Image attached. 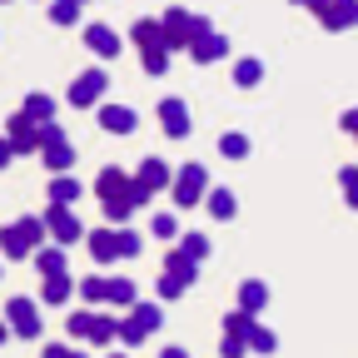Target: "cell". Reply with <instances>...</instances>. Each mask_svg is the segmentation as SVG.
Segmentation results:
<instances>
[{
  "instance_id": "obj_43",
  "label": "cell",
  "mask_w": 358,
  "mask_h": 358,
  "mask_svg": "<svg viewBox=\"0 0 358 358\" xmlns=\"http://www.w3.org/2000/svg\"><path fill=\"white\" fill-rule=\"evenodd\" d=\"M338 124H343L348 134H358V110H343V120H338Z\"/></svg>"
},
{
  "instance_id": "obj_20",
  "label": "cell",
  "mask_w": 358,
  "mask_h": 358,
  "mask_svg": "<svg viewBox=\"0 0 358 358\" xmlns=\"http://www.w3.org/2000/svg\"><path fill=\"white\" fill-rule=\"evenodd\" d=\"M25 115H30L35 124H45V120H55V100L45 95V90H35V95H25Z\"/></svg>"
},
{
  "instance_id": "obj_50",
  "label": "cell",
  "mask_w": 358,
  "mask_h": 358,
  "mask_svg": "<svg viewBox=\"0 0 358 358\" xmlns=\"http://www.w3.org/2000/svg\"><path fill=\"white\" fill-rule=\"evenodd\" d=\"M80 6H85V0H80Z\"/></svg>"
},
{
  "instance_id": "obj_33",
  "label": "cell",
  "mask_w": 358,
  "mask_h": 358,
  "mask_svg": "<svg viewBox=\"0 0 358 358\" xmlns=\"http://www.w3.org/2000/svg\"><path fill=\"white\" fill-rule=\"evenodd\" d=\"M150 234H155V239H179V219H174V214H155V219H150Z\"/></svg>"
},
{
  "instance_id": "obj_30",
  "label": "cell",
  "mask_w": 358,
  "mask_h": 358,
  "mask_svg": "<svg viewBox=\"0 0 358 358\" xmlns=\"http://www.w3.org/2000/svg\"><path fill=\"white\" fill-rule=\"evenodd\" d=\"M129 319H134V324H140L145 334H155V329L164 324V313H159L155 303H134V313H129Z\"/></svg>"
},
{
  "instance_id": "obj_49",
  "label": "cell",
  "mask_w": 358,
  "mask_h": 358,
  "mask_svg": "<svg viewBox=\"0 0 358 358\" xmlns=\"http://www.w3.org/2000/svg\"><path fill=\"white\" fill-rule=\"evenodd\" d=\"M110 358H124V353H110Z\"/></svg>"
},
{
  "instance_id": "obj_44",
  "label": "cell",
  "mask_w": 358,
  "mask_h": 358,
  "mask_svg": "<svg viewBox=\"0 0 358 358\" xmlns=\"http://www.w3.org/2000/svg\"><path fill=\"white\" fill-rule=\"evenodd\" d=\"M45 358H65V348H60V343H50V348H45Z\"/></svg>"
},
{
  "instance_id": "obj_9",
  "label": "cell",
  "mask_w": 358,
  "mask_h": 358,
  "mask_svg": "<svg viewBox=\"0 0 358 358\" xmlns=\"http://www.w3.org/2000/svg\"><path fill=\"white\" fill-rule=\"evenodd\" d=\"M169 179H174V169H169L164 159H145L140 169H134V185H140L145 194H155V189H169Z\"/></svg>"
},
{
  "instance_id": "obj_25",
  "label": "cell",
  "mask_w": 358,
  "mask_h": 358,
  "mask_svg": "<svg viewBox=\"0 0 358 358\" xmlns=\"http://www.w3.org/2000/svg\"><path fill=\"white\" fill-rule=\"evenodd\" d=\"M259 80H264V60H254V55H249V60H239V65H234V85L254 90Z\"/></svg>"
},
{
  "instance_id": "obj_29",
  "label": "cell",
  "mask_w": 358,
  "mask_h": 358,
  "mask_svg": "<svg viewBox=\"0 0 358 358\" xmlns=\"http://www.w3.org/2000/svg\"><path fill=\"white\" fill-rule=\"evenodd\" d=\"M249 348H254V353H274V348H279V334L264 329V324H254V329H249Z\"/></svg>"
},
{
  "instance_id": "obj_39",
  "label": "cell",
  "mask_w": 358,
  "mask_h": 358,
  "mask_svg": "<svg viewBox=\"0 0 358 358\" xmlns=\"http://www.w3.org/2000/svg\"><path fill=\"white\" fill-rule=\"evenodd\" d=\"M80 299H90V303H105V279H80Z\"/></svg>"
},
{
  "instance_id": "obj_10",
  "label": "cell",
  "mask_w": 358,
  "mask_h": 358,
  "mask_svg": "<svg viewBox=\"0 0 358 358\" xmlns=\"http://www.w3.org/2000/svg\"><path fill=\"white\" fill-rule=\"evenodd\" d=\"M129 185H134V174H124L120 164H105L100 179H95V194L100 199H120V194H129Z\"/></svg>"
},
{
  "instance_id": "obj_5",
  "label": "cell",
  "mask_w": 358,
  "mask_h": 358,
  "mask_svg": "<svg viewBox=\"0 0 358 358\" xmlns=\"http://www.w3.org/2000/svg\"><path fill=\"white\" fill-rule=\"evenodd\" d=\"M40 219H45V229H50L60 244H75V239L85 234V229H80V214H75L70 204H50V209H45Z\"/></svg>"
},
{
  "instance_id": "obj_45",
  "label": "cell",
  "mask_w": 358,
  "mask_h": 358,
  "mask_svg": "<svg viewBox=\"0 0 358 358\" xmlns=\"http://www.w3.org/2000/svg\"><path fill=\"white\" fill-rule=\"evenodd\" d=\"M159 358H189V353H185V348H164Z\"/></svg>"
},
{
  "instance_id": "obj_40",
  "label": "cell",
  "mask_w": 358,
  "mask_h": 358,
  "mask_svg": "<svg viewBox=\"0 0 358 358\" xmlns=\"http://www.w3.org/2000/svg\"><path fill=\"white\" fill-rule=\"evenodd\" d=\"M219 353H224V358H244V353H249V343H244L239 334H224V343H219Z\"/></svg>"
},
{
  "instance_id": "obj_37",
  "label": "cell",
  "mask_w": 358,
  "mask_h": 358,
  "mask_svg": "<svg viewBox=\"0 0 358 358\" xmlns=\"http://www.w3.org/2000/svg\"><path fill=\"white\" fill-rule=\"evenodd\" d=\"M124 348H134V343H145V329L140 324H134V319H120V334H115Z\"/></svg>"
},
{
  "instance_id": "obj_7",
  "label": "cell",
  "mask_w": 358,
  "mask_h": 358,
  "mask_svg": "<svg viewBox=\"0 0 358 358\" xmlns=\"http://www.w3.org/2000/svg\"><path fill=\"white\" fill-rule=\"evenodd\" d=\"M189 55H194L199 65H209V60H224V55H229V40H224V35L209 25V30H199V35L189 40Z\"/></svg>"
},
{
  "instance_id": "obj_13",
  "label": "cell",
  "mask_w": 358,
  "mask_h": 358,
  "mask_svg": "<svg viewBox=\"0 0 358 358\" xmlns=\"http://www.w3.org/2000/svg\"><path fill=\"white\" fill-rule=\"evenodd\" d=\"M164 274H169V279H179V284L189 289V284L199 279V264H194L185 249H169V254H164Z\"/></svg>"
},
{
  "instance_id": "obj_4",
  "label": "cell",
  "mask_w": 358,
  "mask_h": 358,
  "mask_svg": "<svg viewBox=\"0 0 358 358\" xmlns=\"http://www.w3.org/2000/svg\"><path fill=\"white\" fill-rule=\"evenodd\" d=\"M105 90H110V75H105V70H85V75L70 85V105H75V110H90V105H100Z\"/></svg>"
},
{
  "instance_id": "obj_18",
  "label": "cell",
  "mask_w": 358,
  "mask_h": 358,
  "mask_svg": "<svg viewBox=\"0 0 358 358\" xmlns=\"http://www.w3.org/2000/svg\"><path fill=\"white\" fill-rule=\"evenodd\" d=\"M80 194H85L80 179H70V174H55V179H50V204H70V209H75Z\"/></svg>"
},
{
  "instance_id": "obj_21",
  "label": "cell",
  "mask_w": 358,
  "mask_h": 358,
  "mask_svg": "<svg viewBox=\"0 0 358 358\" xmlns=\"http://www.w3.org/2000/svg\"><path fill=\"white\" fill-rule=\"evenodd\" d=\"M70 294H75V279H70V274H55V279H45V289H40V299H45V303H65Z\"/></svg>"
},
{
  "instance_id": "obj_28",
  "label": "cell",
  "mask_w": 358,
  "mask_h": 358,
  "mask_svg": "<svg viewBox=\"0 0 358 358\" xmlns=\"http://www.w3.org/2000/svg\"><path fill=\"white\" fill-rule=\"evenodd\" d=\"M115 334H120V319H115V313H95V329H90V338H95V343H115Z\"/></svg>"
},
{
  "instance_id": "obj_41",
  "label": "cell",
  "mask_w": 358,
  "mask_h": 358,
  "mask_svg": "<svg viewBox=\"0 0 358 358\" xmlns=\"http://www.w3.org/2000/svg\"><path fill=\"white\" fill-rule=\"evenodd\" d=\"M159 294H164V299H179V294H185V284H179V279H169V274H164V279H159Z\"/></svg>"
},
{
  "instance_id": "obj_38",
  "label": "cell",
  "mask_w": 358,
  "mask_h": 358,
  "mask_svg": "<svg viewBox=\"0 0 358 358\" xmlns=\"http://www.w3.org/2000/svg\"><path fill=\"white\" fill-rule=\"evenodd\" d=\"M140 234H134V229H124V224H120V259H134V254H140Z\"/></svg>"
},
{
  "instance_id": "obj_16",
  "label": "cell",
  "mask_w": 358,
  "mask_h": 358,
  "mask_svg": "<svg viewBox=\"0 0 358 358\" xmlns=\"http://www.w3.org/2000/svg\"><path fill=\"white\" fill-rule=\"evenodd\" d=\"M129 40L134 45H140V50H159V45H164V30H159V20H134V30H129Z\"/></svg>"
},
{
  "instance_id": "obj_11",
  "label": "cell",
  "mask_w": 358,
  "mask_h": 358,
  "mask_svg": "<svg viewBox=\"0 0 358 358\" xmlns=\"http://www.w3.org/2000/svg\"><path fill=\"white\" fill-rule=\"evenodd\" d=\"M134 124H140V115H134L129 105H100V129H110V134H134Z\"/></svg>"
},
{
  "instance_id": "obj_14",
  "label": "cell",
  "mask_w": 358,
  "mask_h": 358,
  "mask_svg": "<svg viewBox=\"0 0 358 358\" xmlns=\"http://www.w3.org/2000/svg\"><path fill=\"white\" fill-rule=\"evenodd\" d=\"M40 159H45V169H55V174H65V169L75 164V145H70L65 134H60V140H50V145H40Z\"/></svg>"
},
{
  "instance_id": "obj_48",
  "label": "cell",
  "mask_w": 358,
  "mask_h": 358,
  "mask_svg": "<svg viewBox=\"0 0 358 358\" xmlns=\"http://www.w3.org/2000/svg\"><path fill=\"white\" fill-rule=\"evenodd\" d=\"M65 358H85V353H65Z\"/></svg>"
},
{
  "instance_id": "obj_26",
  "label": "cell",
  "mask_w": 358,
  "mask_h": 358,
  "mask_svg": "<svg viewBox=\"0 0 358 358\" xmlns=\"http://www.w3.org/2000/svg\"><path fill=\"white\" fill-rule=\"evenodd\" d=\"M0 249H6L10 259H30V244H25V234L15 229V224H10V229H0Z\"/></svg>"
},
{
  "instance_id": "obj_35",
  "label": "cell",
  "mask_w": 358,
  "mask_h": 358,
  "mask_svg": "<svg viewBox=\"0 0 358 358\" xmlns=\"http://www.w3.org/2000/svg\"><path fill=\"white\" fill-rule=\"evenodd\" d=\"M65 329H70V338H90V329H95V313H70V319H65Z\"/></svg>"
},
{
  "instance_id": "obj_15",
  "label": "cell",
  "mask_w": 358,
  "mask_h": 358,
  "mask_svg": "<svg viewBox=\"0 0 358 358\" xmlns=\"http://www.w3.org/2000/svg\"><path fill=\"white\" fill-rule=\"evenodd\" d=\"M85 45H90V50H95V55H120V35L110 30V25H85Z\"/></svg>"
},
{
  "instance_id": "obj_24",
  "label": "cell",
  "mask_w": 358,
  "mask_h": 358,
  "mask_svg": "<svg viewBox=\"0 0 358 358\" xmlns=\"http://www.w3.org/2000/svg\"><path fill=\"white\" fill-rule=\"evenodd\" d=\"M204 204H209V214H214V219H234V209H239L229 189H209V194H204Z\"/></svg>"
},
{
  "instance_id": "obj_17",
  "label": "cell",
  "mask_w": 358,
  "mask_h": 358,
  "mask_svg": "<svg viewBox=\"0 0 358 358\" xmlns=\"http://www.w3.org/2000/svg\"><path fill=\"white\" fill-rule=\"evenodd\" d=\"M264 303H268V284H264V279H244V284H239V308H244V313H259Z\"/></svg>"
},
{
  "instance_id": "obj_1",
  "label": "cell",
  "mask_w": 358,
  "mask_h": 358,
  "mask_svg": "<svg viewBox=\"0 0 358 358\" xmlns=\"http://www.w3.org/2000/svg\"><path fill=\"white\" fill-rule=\"evenodd\" d=\"M169 189H174V204H179V209H194V204L209 194V169H204L199 159H194V164H185V169H174Z\"/></svg>"
},
{
  "instance_id": "obj_36",
  "label": "cell",
  "mask_w": 358,
  "mask_h": 358,
  "mask_svg": "<svg viewBox=\"0 0 358 358\" xmlns=\"http://www.w3.org/2000/svg\"><path fill=\"white\" fill-rule=\"evenodd\" d=\"M145 55V75H164L169 70V50H164V45H159V50H140Z\"/></svg>"
},
{
  "instance_id": "obj_42",
  "label": "cell",
  "mask_w": 358,
  "mask_h": 358,
  "mask_svg": "<svg viewBox=\"0 0 358 358\" xmlns=\"http://www.w3.org/2000/svg\"><path fill=\"white\" fill-rule=\"evenodd\" d=\"M10 159H15V150H10V140H6V134H0V169H6Z\"/></svg>"
},
{
  "instance_id": "obj_32",
  "label": "cell",
  "mask_w": 358,
  "mask_h": 358,
  "mask_svg": "<svg viewBox=\"0 0 358 358\" xmlns=\"http://www.w3.org/2000/svg\"><path fill=\"white\" fill-rule=\"evenodd\" d=\"M338 185H343L348 209H358V164H343V169H338Z\"/></svg>"
},
{
  "instance_id": "obj_19",
  "label": "cell",
  "mask_w": 358,
  "mask_h": 358,
  "mask_svg": "<svg viewBox=\"0 0 358 358\" xmlns=\"http://www.w3.org/2000/svg\"><path fill=\"white\" fill-rule=\"evenodd\" d=\"M134 294H140V289H134V279H105V303H115V308H129V303H140Z\"/></svg>"
},
{
  "instance_id": "obj_47",
  "label": "cell",
  "mask_w": 358,
  "mask_h": 358,
  "mask_svg": "<svg viewBox=\"0 0 358 358\" xmlns=\"http://www.w3.org/2000/svg\"><path fill=\"white\" fill-rule=\"evenodd\" d=\"M294 6H313V0H294Z\"/></svg>"
},
{
  "instance_id": "obj_3",
  "label": "cell",
  "mask_w": 358,
  "mask_h": 358,
  "mask_svg": "<svg viewBox=\"0 0 358 358\" xmlns=\"http://www.w3.org/2000/svg\"><path fill=\"white\" fill-rule=\"evenodd\" d=\"M6 324H10L15 338H40V308H35V299H10L6 303Z\"/></svg>"
},
{
  "instance_id": "obj_8",
  "label": "cell",
  "mask_w": 358,
  "mask_h": 358,
  "mask_svg": "<svg viewBox=\"0 0 358 358\" xmlns=\"http://www.w3.org/2000/svg\"><path fill=\"white\" fill-rule=\"evenodd\" d=\"M159 124H164V134L169 140H185L189 134V110H185V100H159Z\"/></svg>"
},
{
  "instance_id": "obj_12",
  "label": "cell",
  "mask_w": 358,
  "mask_h": 358,
  "mask_svg": "<svg viewBox=\"0 0 358 358\" xmlns=\"http://www.w3.org/2000/svg\"><path fill=\"white\" fill-rule=\"evenodd\" d=\"M90 254H95V264H115L120 259V229H95V234H85Z\"/></svg>"
},
{
  "instance_id": "obj_34",
  "label": "cell",
  "mask_w": 358,
  "mask_h": 358,
  "mask_svg": "<svg viewBox=\"0 0 358 358\" xmlns=\"http://www.w3.org/2000/svg\"><path fill=\"white\" fill-rule=\"evenodd\" d=\"M50 20H55V25H75V20H80V0H55V6H50Z\"/></svg>"
},
{
  "instance_id": "obj_2",
  "label": "cell",
  "mask_w": 358,
  "mask_h": 358,
  "mask_svg": "<svg viewBox=\"0 0 358 358\" xmlns=\"http://www.w3.org/2000/svg\"><path fill=\"white\" fill-rule=\"evenodd\" d=\"M308 10L319 15L324 30H353L358 25V0H313Z\"/></svg>"
},
{
  "instance_id": "obj_22",
  "label": "cell",
  "mask_w": 358,
  "mask_h": 358,
  "mask_svg": "<svg viewBox=\"0 0 358 358\" xmlns=\"http://www.w3.org/2000/svg\"><path fill=\"white\" fill-rule=\"evenodd\" d=\"M35 264H40V274L45 279H55V274H65V249H35Z\"/></svg>"
},
{
  "instance_id": "obj_31",
  "label": "cell",
  "mask_w": 358,
  "mask_h": 358,
  "mask_svg": "<svg viewBox=\"0 0 358 358\" xmlns=\"http://www.w3.org/2000/svg\"><path fill=\"white\" fill-rule=\"evenodd\" d=\"M179 249H185L194 264H204V259H209V239H204V234H194V229H189V234H179Z\"/></svg>"
},
{
  "instance_id": "obj_23",
  "label": "cell",
  "mask_w": 358,
  "mask_h": 358,
  "mask_svg": "<svg viewBox=\"0 0 358 358\" xmlns=\"http://www.w3.org/2000/svg\"><path fill=\"white\" fill-rule=\"evenodd\" d=\"M249 134H239V129H229V134H224V140H219V155L224 159H249Z\"/></svg>"
},
{
  "instance_id": "obj_27",
  "label": "cell",
  "mask_w": 358,
  "mask_h": 358,
  "mask_svg": "<svg viewBox=\"0 0 358 358\" xmlns=\"http://www.w3.org/2000/svg\"><path fill=\"white\" fill-rule=\"evenodd\" d=\"M15 229L25 234V244H30V254H35V249L45 244V219H35V214H25V219L15 224Z\"/></svg>"
},
{
  "instance_id": "obj_46",
  "label": "cell",
  "mask_w": 358,
  "mask_h": 358,
  "mask_svg": "<svg viewBox=\"0 0 358 358\" xmlns=\"http://www.w3.org/2000/svg\"><path fill=\"white\" fill-rule=\"evenodd\" d=\"M6 338H10V324H6V319H0V343H6Z\"/></svg>"
},
{
  "instance_id": "obj_6",
  "label": "cell",
  "mask_w": 358,
  "mask_h": 358,
  "mask_svg": "<svg viewBox=\"0 0 358 358\" xmlns=\"http://www.w3.org/2000/svg\"><path fill=\"white\" fill-rule=\"evenodd\" d=\"M6 140H10V150H15V155H35V150H40V124H35V120L20 110V115H10Z\"/></svg>"
}]
</instances>
